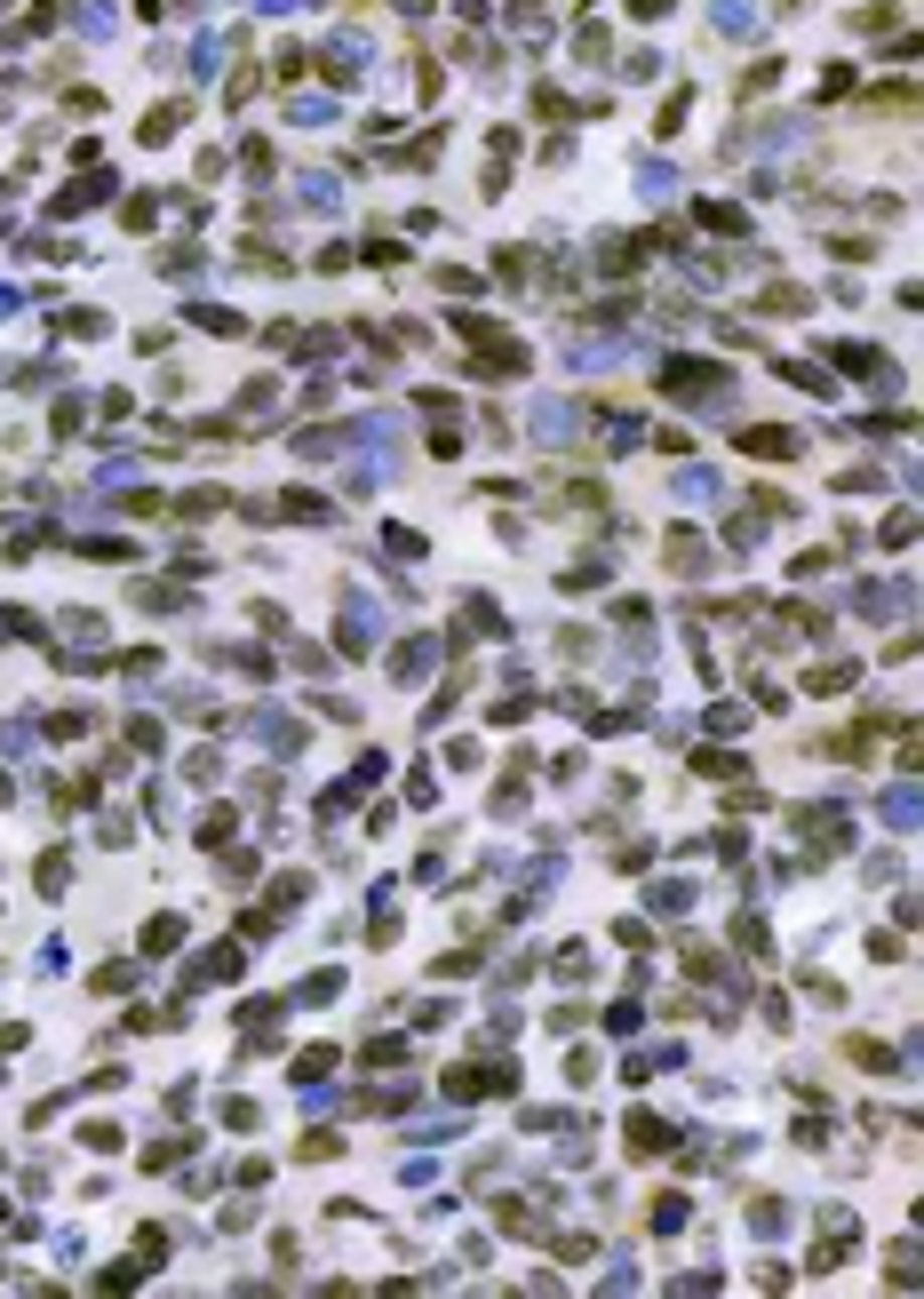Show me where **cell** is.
I'll return each instance as SVG.
<instances>
[{
	"label": "cell",
	"instance_id": "obj_12",
	"mask_svg": "<svg viewBox=\"0 0 924 1299\" xmlns=\"http://www.w3.org/2000/svg\"><path fill=\"white\" fill-rule=\"evenodd\" d=\"M694 773H710V781H741L749 765H741V758H718V750H702V758H694Z\"/></svg>",
	"mask_w": 924,
	"mask_h": 1299
},
{
	"label": "cell",
	"instance_id": "obj_16",
	"mask_svg": "<svg viewBox=\"0 0 924 1299\" xmlns=\"http://www.w3.org/2000/svg\"><path fill=\"white\" fill-rule=\"evenodd\" d=\"M710 726H718V734H741V726H749V710H741V702H718V710H710Z\"/></svg>",
	"mask_w": 924,
	"mask_h": 1299
},
{
	"label": "cell",
	"instance_id": "obj_13",
	"mask_svg": "<svg viewBox=\"0 0 924 1299\" xmlns=\"http://www.w3.org/2000/svg\"><path fill=\"white\" fill-rule=\"evenodd\" d=\"M80 32H88V40L112 32V0H80Z\"/></svg>",
	"mask_w": 924,
	"mask_h": 1299
},
{
	"label": "cell",
	"instance_id": "obj_6",
	"mask_svg": "<svg viewBox=\"0 0 924 1299\" xmlns=\"http://www.w3.org/2000/svg\"><path fill=\"white\" fill-rule=\"evenodd\" d=\"M718 32L749 40V32H757V8H749V0H718Z\"/></svg>",
	"mask_w": 924,
	"mask_h": 1299
},
{
	"label": "cell",
	"instance_id": "obj_9",
	"mask_svg": "<svg viewBox=\"0 0 924 1299\" xmlns=\"http://www.w3.org/2000/svg\"><path fill=\"white\" fill-rule=\"evenodd\" d=\"M176 941H184V917H152V933H144V949H152V957H168Z\"/></svg>",
	"mask_w": 924,
	"mask_h": 1299
},
{
	"label": "cell",
	"instance_id": "obj_3",
	"mask_svg": "<svg viewBox=\"0 0 924 1299\" xmlns=\"http://www.w3.org/2000/svg\"><path fill=\"white\" fill-rule=\"evenodd\" d=\"M255 742H263V750H280V758H296L304 726H296V718H255Z\"/></svg>",
	"mask_w": 924,
	"mask_h": 1299
},
{
	"label": "cell",
	"instance_id": "obj_19",
	"mask_svg": "<svg viewBox=\"0 0 924 1299\" xmlns=\"http://www.w3.org/2000/svg\"><path fill=\"white\" fill-rule=\"evenodd\" d=\"M327 1069H335V1053H304V1061H296V1084H311V1077H327Z\"/></svg>",
	"mask_w": 924,
	"mask_h": 1299
},
{
	"label": "cell",
	"instance_id": "obj_1",
	"mask_svg": "<svg viewBox=\"0 0 924 1299\" xmlns=\"http://www.w3.org/2000/svg\"><path fill=\"white\" fill-rule=\"evenodd\" d=\"M367 646H375V606H367V590H343V654Z\"/></svg>",
	"mask_w": 924,
	"mask_h": 1299
},
{
	"label": "cell",
	"instance_id": "obj_8",
	"mask_svg": "<svg viewBox=\"0 0 924 1299\" xmlns=\"http://www.w3.org/2000/svg\"><path fill=\"white\" fill-rule=\"evenodd\" d=\"M645 901H654L662 917H686V909H694V885H678V877H670V885H654Z\"/></svg>",
	"mask_w": 924,
	"mask_h": 1299
},
{
	"label": "cell",
	"instance_id": "obj_15",
	"mask_svg": "<svg viewBox=\"0 0 924 1299\" xmlns=\"http://www.w3.org/2000/svg\"><path fill=\"white\" fill-rule=\"evenodd\" d=\"M837 686H853V662H821L813 670V694H837Z\"/></svg>",
	"mask_w": 924,
	"mask_h": 1299
},
{
	"label": "cell",
	"instance_id": "obj_5",
	"mask_svg": "<svg viewBox=\"0 0 924 1299\" xmlns=\"http://www.w3.org/2000/svg\"><path fill=\"white\" fill-rule=\"evenodd\" d=\"M885 821H893V829H917V821H924V797H917V789H885Z\"/></svg>",
	"mask_w": 924,
	"mask_h": 1299
},
{
	"label": "cell",
	"instance_id": "obj_17",
	"mask_svg": "<svg viewBox=\"0 0 924 1299\" xmlns=\"http://www.w3.org/2000/svg\"><path fill=\"white\" fill-rule=\"evenodd\" d=\"M64 869H72L64 854H48V862H40V893H64Z\"/></svg>",
	"mask_w": 924,
	"mask_h": 1299
},
{
	"label": "cell",
	"instance_id": "obj_2",
	"mask_svg": "<svg viewBox=\"0 0 924 1299\" xmlns=\"http://www.w3.org/2000/svg\"><path fill=\"white\" fill-rule=\"evenodd\" d=\"M430 662H438V646H430V638H407V646L391 654V678L414 686V678H430Z\"/></svg>",
	"mask_w": 924,
	"mask_h": 1299
},
{
	"label": "cell",
	"instance_id": "obj_7",
	"mask_svg": "<svg viewBox=\"0 0 924 1299\" xmlns=\"http://www.w3.org/2000/svg\"><path fill=\"white\" fill-rule=\"evenodd\" d=\"M741 446H749V454H765V462L797 454V438H789V431H741Z\"/></svg>",
	"mask_w": 924,
	"mask_h": 1299
},
{
	"label": "cell",
	"instance_id": "obj_10",
	"mask_svg": "<svg viewBox=\"0 0 924 1299\" xmlns=\"http://www.w3.org/2000/svg\"><path fill=\"white\" fill-rule=\"evenodd\" d=\"M645 1228H654V1236H678V1228H686V1195H662V1203H654V1220H645Z\"/></svg>",
	"mask_w": 924,
	"mask_h": 1299
},
{
	"label": "cell",
	"instance_id": "obj_4",
	"mask_svg": "<svg viewBox=\"0 0 924 1299\" xmlns=\"http://www.w3.org/2000/svg\"><path fill=\"white\" fill-rule=\"evenodd\" d=\"M629 1148H637V1156H662V1148H670V1124L637 1108V1116H629Z\"/></svg>",
	"mask_w": 924,
	"mask_h": 1299
},
{
	"label": "cell",
	"instance_id": "obj_11",
	"mask_svg": "<svg viewBox=\"0 0 924 1299\" xmlns=\"http://www.w3.org/2000/svg\"><path fill=\"white\" fill-rule=\"evenodd\" d=\"M749 1228H757V1236H781V1228H789V1203H773V1195H765V1203L749 1212Z\"/></svg>",
	"mask_w": 924,
	"mask_h": 1299
},
{
	"label": "cell",
	"instance_id": "obj_14",
	"mask_svg": "<svg viewBox=\"0 0 924 1299\" xmlns=\"http://www.w3.org/2000/svg\"><path fill=\"white\" fill-rule=\"evenodd\" d=\"M296 192H304V208H327V200H335V176H319V168H311Z\"/></svg>",
	"mask_w": 924,
	"mask_h": 1299
},
{
	"label": "cell",
	"instance_id": "obj_18",
	"mask_svg": "<svg viewBox=\"0 0 924 1299\" xmlns=\"http://www.w3.org/2000/svg\"><path fill=\"white\" fill-rule=\"evenodd\" d=\"M558 980H590V949H566L558 957Z\"/></svg>",
	"mask_w": 924,
	"mask_h": 1299
}]
</instances>
